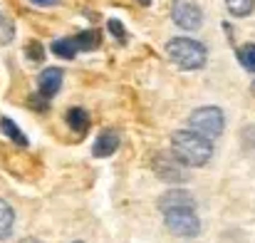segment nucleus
<instances>
[{
    "mask_svg": "<svg viewBox=\"0 0 255 243\" xmlns=\"http://www.w3.org/2000/svg\"><path fill=\"white\" fill-rule=\"evenodd\" d=\"M171 152L183 166H203V164L211 159L213 154V147L208 139L198 137L196 132L191 129H178L173 137H171Z\"/></svg>",
    "mask_w": 255,
    "mask_h": 243,
    "instance_id": "nucleus-1",
    "label": "nucleus"
},
{
    "mask_svg": "<svg viewBox=\"0 0 255 243\" xmlns=\"http://www.w3.org/2000/svg\"><path fill=\"white\" fill-rule=\"evenodd\" d=\"M37 87H40V97H45V99L55 97L60 92V87H62V70L60 67L42 70L40 77H37Z\"/></svg>",
    "mask_w": 255,
    "mask_h": 243,
    "instance_id": "nucleus-7",
    "label": "nucleus"
},
{
    "mask_svg": "<svg viewBox=\"0 0 255 243\" xmlns=\"http://www.w3.org/2000/svg\"><path fill=\"white\" fill-rule=\"evenodd\" d=\"M117 149H119V134H117L114 129H104V132L97 137V142H94V147H92V154L99 157V159H104V157H112Z\"/></svg>",
    "mask_w": 255,
    "mask_h": 243,
    "instance_id": "nucleus-9",
    "label": "nucleus"
},
{
    "mask_svg": "<svg viewBox=\"0 0 255 243\" xmlns=\"http://www.w3.org/2000/svg\"><path fill=\"white\" fill-rule=\"evenodd\" d=\"M72 42H75L77 50H92V47L99 42V37H97L92 30H85V32H80L77 37H72Z\"/></svg>",
    "mask_w": 255,
    "mask_h": 243,
    "instance_id": "nucleus-16",
    "label": "nucleus"
},
{
    "mask_svg": "<svg viewBox=\"0 0 255 243\" xmlns=\"http://www.w3.org/2000/svg\"><path fill=\"white\" fill-rule=\"evenodd\" d=\"M12 226H15V211L10 209L7 201L0 199V241H5L12 234Z\"/></svg>",
    "mask_w": 255,
    "mask_h": 243,
    "instance_id": "nucleus-10",
    "label": "nucleus"
},
{
    "mask_svg": "<svg viewBox=\"0 0 255 243\" xmlns=\"http://www.w3.org/2000/svg\"><path fill=\"white\" fill-rule=\"evenodd\" d=\"M166 52H169L171 62L181 70H201L206 65V57H208L206 47L191 37H173L166 45Z\"/></svg>",
    "mask_w": 255,
    "mask_h": 243,
    "instance_id": "nucleus-2",
    "label": "nucleus"
},
{
    "mask_svg": "<svg viewBox=\"0 0 255 243\" xmlns=\"http://www.w3.org/2000/svg\"><path fill=\"white\" fill-rule=\"evenodd\" d=\"M171 17L183 30H198L203 22V12L196 0H173L171 2Z\"/></svg>",
    "mask_w": 255,
    "mask_h": 243,
    "instance_id": "nucleus-5",
    "label": "nucleus"
},
{
    "mask_svg": "<svg viewBox=\"0 0 255 243\" xmlns=\"http://www.w3.org/2000/svg\"><path fill=\"white\" fill-rule=\"evenodd\" d=\"M0 127H2L5 137H10L17 147H27V139H25V134L17 129V124H15V122H10V119H0Z\"/></svg>",
    "mask_w": 255,
    "mask_h": 243,
    "instance_id": "nucleus-13",
    "label": "nucleus"
},
{
    "mask_svg": "<svg viewBox=\"0 0 255 243\" xmlns=\"http://www.w3.org/2000/svg\"><path fill=\"white\" fill-rule=\"evenodd\" d=\"M30 104H35V107H37V112H45V109H47V99H45V97H40V94L30 97Z\"/></svg>",
    "mask_w": 255,
    "mask_h": 243,
    "instance_id": "nucleus-19",
    "label": "nucleus"
},
{
    "mask_svg": "<svg viewBox=\"0 0 255 243\" xmlns=\"http://www.w3.org/2000/svg\"><path fill=\"white\" fill-rule=\"evenodd\" d=\"M226 7L231 10V15L236 17H246L255 10V0H226Z\"/></svg>",
    "mask_w": 255,
    "mask_h": 243,
    "instance_id": "nucleus-12",
    "label": "nucleus"
},
{
    "mask_svg": "<svg viewBox=\"0 0 255 243\" xmlns=\"http://www.w3.org/2000/svg\"><path fill=\"white\" fill-rule=\"evenodd\" d=\"M75 243H80V241H75Z\"/></svg>",
    "mask_w": 255,
    "mask_h": 243,
    "instance_id": "nucleus-23",
    "label": "nucleus"
},
{
    "mask_svg": "<svg viewBox=\"0 0 255 243\" xmlns=\"http://www.w3.org/2000/svg\"><path fill=\"white\" fill-rule=\"evenodd\" d=\"M159 209H161V214H164V211H171V209H196V201L191 199L188 191H183V189H171V191H166V194L159 199Z\"/></svg>",
    "mask_w": 255,
    "mask_h": 243,
    "instance_id": "nucleus-8",
    "label": "nucleus"
},
{
    "mask_svg": "<svg viewBox=\"0 0 255 243\" xmlns=\"http://www.w3.org/2000/svg\"><path fill=\"white\" fill-rule=\"evenodd\" d=\"M20 243H42V241H37V239H22Z\"/></svg>",
    "mask_w": 255,
    "mask_h": 243,
    "instance_id": "nucleus-21",
    "label": "nucleus"
},
{
    "mask_svg": "<svg viewBox=\"0 0 255 243\" xmlns=\"http://www.w3.org/2000/svg\"><path fill=\"white\" fill-rule=\"evenodd\" d=\"M27 57H30V60H35V62H40V60L45 57L42 45H40V42H30V45H27Z\"/></svg>",
    "mask_w": 255,
    "mask_h": 243,
    "instance_id": "nucleus-17",
    "label": "nucleus"
},
{
    "mask_svg": "<svg viewBox=\"0 0 255 243\" xmlns=\"http://www.w3.org/2000/svg\"><path fill=\"white\" fill-rule=\"evenodd\" d=\"M52 52L60 55V57H65V60H72V57L77 55V47H75L72 37H62V40H57V42L52 45Z\"/></svg>",
    "mask_w": 255,
    "mask_h": 243,
    "instance_id": "nucleus-14",
    "label": "nucleus"
},
{
    "mask_svg": "<svg viewBox=\"0 0 255 243\" xmlns=\"http://www.w3.org/2000/svg\"><path fill=\"white\" fill-rule=\"evenodd\" d=\"M67 124H70V129H75V132L82 134L87 127H89V114H87L82 107H72L67 112Z\"/></svg>",
    "mask_w": 255,
    "mask_h": 243,
    "instance_id": "nucleus-11",
    "label": "nucleus"
},
{
    "mask_svg": "<svg viewBox=\"0 0 255 243\" xmlns=\"http://www.w3.org/2000/svg\"><path fill=\"white\" fill-rule=\"evenodd\" d=\"M30 2H35V5H55L57 0H30Z\"/></svg>",
    "mask_w": 255,
    "mask_h": 243,
    "instance_id": "nucleus-20",
    "label": "nucleus"
},
{
    "mask_svg": "<svg viewBox=\"0 0 255 243\" xmlns=\"http://www.w3.org/2000/svg\"><path fill=\"white\" fill-rule=\"evenodd\" d=\"M164 221L171 234L181 236V239H193L201 231V221L196 216V209H171L164 211Z\"/></svg>",
    "mask_w": 255,
    "mask_h": 243,
    "instance_id": "nucleus-4",
    "label": "nucleus"
},
{
    "mask_svg": "<svg viewBox=\"0 0 255 243\" xmlns=\"http://www.w3.org/2000/svg\"><path fill=\"white\" fill-rule=\"evenodd\" d=\"M154 171H156L159 179H164L169 184H181V181L188 179V171L183 169V164L171 154H159L154 159Z\"/></svg>",
    "mask_w": 255,
    "mask_h": 243,
    "instance_id": "nucleus-6",
    "label": "nucleus"
},
{
    "mask_svg": "<svg viewBox=\"0 0 255 243\" xmlns=\"http://www.w3.org/2000/svg\"><path fill=\"white\" fill-rule=\"evenodd\" d=\"M139 2H141V5H151V0H139Z\"/></svg>",
    "mask_w": 255,
    "mask_h": 243,
    "instance_id": "nucleus-22",
    "label": "nucleus"
},
{
    "mask_svg": "<svg viewBox=\"0 0 255 243\" xmlns=\"http://www.w3.org/2000/svg\"><path fill=\"white\" fill-rule=\"evenodd\" d=\"M107 27H109V32H112V35H117L122 42L127 40V35H124V27H122V22H119V20H109V25H107Z\"/></svg>",
    "mask_w": 255,
    "mask_h": 243,
    "instance_id": "nucleus-18",
    "label": "nucleus"
},
{
    "mask_svg": "<svg viewBox=\"0 0 255 243\" xmlns=\"http://www.w3.org/2000/svg\"><path fill=\"white\" fill-rule=\"evenodd\" d=\"M186 124L191 132H196L198 137L211 142V139L221 137V132H223V112L218 107H198L191 112Z\"/></svg>",
    "mask_w": 255,
    "mask_h": 243,
    "instance_id": "nucleus-3",
    "label": "nucleus"
},
{
    "mask_svg": "<svg viewBox=\"0 0 255 243\" xmlns=\"http://www.w3.org/2000/svg\"><path fill=\"white\" fill-rule=\"evenodd\" d=\"M0 22H2V20H0Z\"/></svg>",
    "mask_w": 255,
    "mask_h": 243,
    "instance_id": "nucleus-24",
    "label": "nucleus"
},
{
    "mask_svg": "<svg viewBox=\"0 0 255 243\" xmlns=\"http://www.w3.org/2000/svg\"><path fill=\"white\" fill-rule=\"evenodd\" d=\"M238 62H241L248 72H255V45L238 47Z\"/></svg>",
    "mask_w": 255,
    "mask_h": 243,
    "instance_id": "nucleus-15",
    "label": "nucleus"
}]
</instances>
